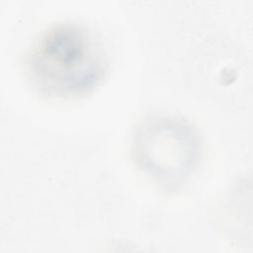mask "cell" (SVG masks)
I'll list each match as a JSON object with an SVG mask.
<instances>
[{
    "label": "cell",
    "instance_id": "cell-1",
    "mask_svg": "<svg viewBox=\"0 0 253 253\" xmlns=\"http://www.w3.org/2000/svg\"><path fill=\"white\" fill-rule=\"evenodd\" d=\"M26 75L34 90L53 100H73L92 93L108 71V57L95 33L76 22L46 28L26 53Z\"/></svg>",
    "mask_w": 253,
    "mask_h": 253
},
{
    "label": "cell",
    "instance_id": "cell-2",
    "mask_svg": "<svg viewBox=\"0 0 253 253\" xmlns=\"http://www.w3.org/2000/svg\"><path fill=\"white\" fill-rule=\"evenodd\" d=\"M131 152L140 171L159 189L175 193L197 174L202 160V140L188 120L157 114L137 126Z\"/></svg>",
    "mask_w": 253,
    "mask_h": 253
}]
</instances>
